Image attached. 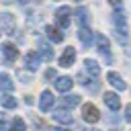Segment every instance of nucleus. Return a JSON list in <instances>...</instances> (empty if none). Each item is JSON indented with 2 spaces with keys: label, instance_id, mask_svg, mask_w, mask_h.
<instances>
[{
  "label": "nucleus",
  "instance_id": "1",
  "mask_svg": "<svg viewBox=\"0 0 131 131\" xmlns=\"http://www.w3.org/2000/svg\"><path fill=\"white\" fill-rule=\"evenodd\" d=\"M113 25H115V35H117L119 43L127 45V41H129V37H127V16H125L123 10H117L113 14Z\"/></svg>",
  "mask_w": 131,
  "mask_h": 131
},
{
  "label": "nucleus",
  "instance_id": "2",
  "mask_svg": "<svg viewBox=\"0 0 131 131\" xmlns=\"http://www.w3.org/2000/svg\"><path fill=\"white\" fill-rule=\"evenodd\" d=\"M55 23H57L59 29H68L70 23H72V10L68 6H59L55 10Z\"/></svg>",
  "mask_w": 131,
  "mask_h": 131
},
{
  "label": "nucleus",
  "instance_id": "3",
  "mask_svg": "<svg viewBox=\"0 0 131 131\" xmlns=\"http://www.w3.org/2000/svg\"><path fill=\"white\" fill-rule=\"evenodd\" d=\"M82 119H84L86 123H96V121L100 119V111H98L92 102H88V104L82 106Z\"/></svg>",
  "mask_w": 131,
  "mask_h": 131
},
{
  "label": "nucleus",
  "instance_id": "4",
  "mask_svg": "<svg viewBox=\"0 0 131 131\" xmlns=\"http://www.w3.org/2000/svg\"><path fill=\"white\" fill-rule=\"evenodd\" d=\"M2 55H4V59H6V63H12V61H16V57H18V49L12 45V43H2Z\"/></svg>",
  "mask_w": 131,
  "mask_h": 131
},
{
  "label": "nucleus",
  "instance_id": "5",
  "mask_svg": "<svg viewBox=\"0 0 131 131\" xmlns=\"http://www.w3.org/2000/svg\"><path fill=\"white\" fill-rule=\"evenodd\" d=\"M74 61H76V49L74 47H66L63 53H61V57H59V66L70 68V66H74Z\"/></svg>",
  "mask_w": 131,
  "mask_h": 131
},
{
  "label": "nucleus",
  "instance_id": "6",
  "mask_svg": "<svg viewBox=\"0 0 131 131\" xmlns=\"http://www.w3.org/2000/svg\"><path fill=\"white\" fill-rule=\"evenodd\" d=\"M39 59H41V55H39L37 51H29V53L25 55V68L31 70V72H35V70L39 68Z\"/></svg>",
  "mask_w": 131,
  "mask_h": 131
},
{
  "label": "nucleus",
  "instance_id": "7",
  "mask_svg": "<svg viewBox=\"0 0 131 131\" xmlns=\"http://www.w3.org/2000/svg\"><path fill=\"white\" fill-rule=\"evenodd\" d=\"M104 104L111 108V111H119L121 108V98H119V94H115V92H104Z\"/></svg>",
  "mask_w": 131,
  "mask_h": 131
},
{
  "label": "nucleus",
  "instance_id": "8",
  "mask_svg": "<svg viewBox=\"0 0 131 131\" xmlns=\"http://www.w3.org/2000/svg\"><path fill=\"white\" fill-rule=\"evenodd\" d=\"M96 49H98L100 53H104L106 59L111 61V55H108V51H111V43H108V39H106L104 35H96Z\"/></svg>",
  "mask_w": 131,
  "mask_h": 131
},
{
  "label": "nucleus",
  "instance_id": "9",
  "mask_svg": "<svg viewBox=\"0 0 131 131\" xmlns=\"http://www.w3.org/2000/svg\"><path fill=\"white\" fill-rule=\"evenodd\" d=\"M53 102H55V98H53V94L49 92V90H45L43 94H41V100H39V108L43 111V113H47L51 106H53Z\"/></svg>",
  "mask_w": 131,
  "mask_h": 131
},
{
  "label": "nucleus",
  "instance_id": "10",
  "mask_svg": "<svg viewBox=\"0 0 131 131\" xmlns=\"http://www.w3.org/2000/svg\"><path fill=\"white\" fill-rule=\"evenodd\" d=\"M55 90H59V92H68L72 86H74V82H72V78H68V76H59V78H55Z\"/></svg>",
  "mask_w": 131,
  "mask_h": 131
},
{
  "label": "nucleus",
  "instance_id": "11",
  "mask_svg": "<svg viewBox=\"0 0 131 131\" xmlns=\"http://www.w3.org/2000/svg\"><path fill=\"white\" fill-rule=\"evenodd\" d=\"M106 80H108V84H113L117 90H125V88H127V84L123 82V78H121L119 74H115V72H108V74H106Z\"/></svg>",
  "mask_w": 131,
  "mask_h": 131
},
{
  "label": "nucleus",
  "instance_id": "12",
  "mask_svg": "<svg viewBox=\"0 0 131 131\" xmlns=\"http://www.w3.org/2000/svg\"><path fill=\"white\" fill-rule=\"evenodd\" d=\"M45 35H47L53 43H61V41H63V33H61L59 29H55V27H45Z\"/></svg>",
  "mask_w": 131,
  "mask_h": 131
},
{
  "label": "nucleus",
  "instance_id": "13",
  "mask_svg": "<svg viewBox=\"0 0 131 131\" xmlns=\"http://www.w3.org/2000/svg\"><path fill=\"white\" fill-rule=\"evenodd\" d=\"M84 70H86L92 78H98V74H100V66H98L94 59H84Z\"/></svg>",
  "mask_w": 131,
  "mask_h": 131
},
{
  "label": "nucleus",
  "instance_id": "14",
  "mask_svg": "<svg viewBox=\"0 0 131 131\" xmlns=\"http://www.w3.org/2000/svg\"><path fill=\"white\" fill-rule=\"evenodd\" d=\"M78 39L82 41V45H90V43H92V31H90L88 27H80V31H78Z\"/></svg>",
  "mask_w": 131,
  "mask_h": 131
},
{
  "label": "nucleus",
  "instance_id": "15",
  "mask_svg": "<svg viewBox=\"0 0 131 131\" xmlns=\"http://www.w3.org/2000/svg\"><path fill=\"white\" fill-rule=\"evenodd\" d=\"M39 55H41V59H45V61H51L55 55H53V49L47 45V43H39Z\"/></svg>",
  "mask_w": 131,
  "mask_h": 131
},
{
  "label": "nucleus",
  "instance_id": "16",
  "mask_svg": "<svg viewBox=\"0 0 131 131\" xmlns=\"http://www.w3.org/2000/svg\"><path fill=\"white\" fill-rule=\"evenodd\" d=\"M53 119H55L57 123H63V125H70V123L74 121L68 111H55V113H53Z\"/></svg>",
  "mask_w": 131,
  "mask_h": 131
},
{
  "label": "nucleus",
  "instance_id": "17",
  "mask_svg": "<svg viewBox=\"0 0 131 131\" xmlns=\"http://www.w3.org/2000/svg\"><path fill=\"white\" fill-rule=\"evenodd\" d=\"M76 18H78L80 27H86V23H88V8L78 6V8H76Z\"/></svg>",
  "mask_w": 131,
  "mask_h": 131
},
{
  "label": "nucleus",
  "instance_id": "18",
  "mask_svg": "<svg viewBox=\"0 0 131 131\" xmlns=\"http://www.w3.org/2000/svg\"><path fill=\"white\" fill-rule=\"evenodd\" d=\"M0 104L4 108H16V98L10 94H4V96H0Z\"/></svg>",
  "mask_w": 131,
  "mask_h": 131
},
{
  "label": "nucleus",
  "instance_id": "19",
  "mask_svg": "<svg viewBox=\"0 0 131 131\" xmlns=\"http://www.w3.org/2000/svg\"><path fill=\"white\" fill-rule=\"evenodd\" d=\"M0 88L2 90H12L14 88V82L10 80L8 74H0Z\"/></svg>",
  "mask_w": 131,
  "mask_h": 131
},
{
  "label": "nucleus",
  "instance_id": "20",
  "mask_svg": "<svg viewBox=\"0 0 131 131\" xmlns=\"http://www.w3.org/2000/svg\"><path fill=\"white\" fill-rule=\"evenodd\" d=\"M61 102H63V106H68V108H70V106L80 104V96H78V94H68V96H63V100H61Z\"/></svg>",
  "mask_w": 131,
  "mask_h": 131
},
{
  "label": "nucleus",
  "instance_id": "21",
  "mask_svg": "<svg viewBox=\"0 0 131 131\" xmlns=\"http://www.w3.org/2000/svg\"><path fill=\"white\" fill-rule=\"evenodd\" d=\"M0 25L2 27H12V14H8V12L0 14Z\"/></svg>",
  "mask_w": 131,
  "mask_h": 131
},
{
  "label": "nucleus",
  "instance_id": "22",
  "mask_svg": "<svg viewBox=\"0 0 131 131\" xmlns=\"http://www.w3.org/2000/svg\"><path fill=\"white\" fill-rule=\"evenodd\" d=\"M12 131H27V127H25V121L16 117V119L12 121Z\"/></svg>",
  "mask_w": 131,
  "mask_h": 131
},
{
  "label": "nucleus",
  "instance_id": "23",
  "mask_svg": "<svg viewBox=\"0 0 131 131\" xmlns=\"http://www.w3.org/2000/svg\"><path fill=\"white\" fill-rule=\"evenodd\" d=\"M45 78H47V80H53V78H55V70H51V68H49V70L45 72Z\"/></svg>",
  "mask_w": 131,
  "mask_h": 131
},
{
  "label": "nucleus",
  "instance_id": "24",
  "mask_svg": "<svg viewBox=\"0 0 131 131\" xmlns=\"http://www.w3.org/2000/svg\"><path fill=\"white\" fill-rule=\"evenodd\" d=\"M0 131H10V129H8V125L2 121V113H0Z\"/></svg>",
  "mask_w": 131,
  "mask_h": 131
},
{
  "label": "nucleus",
  "instance_id": "25",
  "mask_svg": "<svg viewBox=\"0 0 131 131\" xmlns=\"http://www.w3.org/2000/svg\"><path fill=\"white\" fill-rule=\"evenodd\" d=\"M125 119H127V121L131 123V104H129V106L125 108Z\"/></svg>",
  "mask_w": 131,
  "mask_h": 131
},
{
  "label": "nucleus",
  "instance_id": "26",
  "mask_svg": "<svg viewBox=\"0 0 131 131\" xmlns=\"http://www.w3.org/2000/svg\"><path fill=\"white\" fill-rule=\"evenodd\" d=\"M113 6H117V8H121V4H123V0H108Z\"/></svg>",
  "mask_w": 131,
  "mask_h": 131
},
{
  "label": "nucleus",
  "instance_id": "27",
  "mask_svg": "<svg viewBox=\"0 0 131 131\" xmlns=\"http://www.w3.org/2000/svg\"><path fill=\"white\" fill-rule=\"evenodd\" d=\"M49 131H70V129H66V127H51Z\"/></svg>",
  "mask_w": 131,
  "mask_h": 131
},
{
  "label": "nucleus",
  "instance_id": "28",
  "mask_svg": "<svg viewBox=\"0 0 131 131\" xmlns=\"http://www.w3.org/2000/svg\"><path fill=\"white\" fill-rule=\"evenodd\" d=\"M18 2H20V4H27V2H29V0H18Z\"/></svg>",
  "mask_w": 131,
  "mask_h": 131
},
{
  "label": "nucleus",
  "instance_id": "29",
  "mask_svg": "<svg viewBox=\"0 0 131 131\" xmlns=\"http://www.w3.org/2000/svg\"><path fill=\"white\" fill-rule=\"evenodd\" d=\"M86 131H98V129H86Z\"/></svg>",
  "mask_w": 131,
  "mask_h": 131
},
{
  "label": "nucleus",
  "instance_id": "30",
  "mask_svg": "<svg viewBox=\"0 0 131 131\" xmlns=\"http://www.w3.org/2000/svg\"><path fill=\"white\" fill-rule=\"evenodd\" d=\"M37 2H41V0H37Z\"/></svg>",
  "mask_w": 131,
  "mask_h": 131
}]
</instances>
